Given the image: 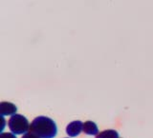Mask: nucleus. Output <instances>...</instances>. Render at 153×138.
Returning <instances> with one entry per match:
<instances>
[{"label":"nucleus","instance_id":"f257e3e1","mask_svg":"<svg viewBox=\"0 0 153 138\" xmlns=\"http://www.w3.org/2000/svg\"><path fill=\"white\" fill-rule=\"evenodd\" d=\"M30 132L40 138H54L56 135L57 128L54 120L46 116H38L33 120Z\"/></svg>","mask_w":153,"mask_h":138},{"label":"nucleus","instance_id":"f03ea898","mask_svg":"<svg viewBox=\"0 0 153 138\" xmlns=\"http://www.w3.org/2000/svg\"><path fill=\"white\" fill-rule=\"evenodd\" d=\"M8 126L13 134H23L30 130V125L26 117L21 114H13L9 119Z\"/></svg>","mask_w":153,"mask_h":138},{"label":"nucleus","instance_id":"7ed1b4c3","mask_svg":"<svg viewBox=\"0 0 153 138\" xmlns=\"http://www.w3.org/2000/svg\"><path fill=\"white\" fill-rule=\"evenodd\" d=\"M83 130V124L80 121L71 122L66 128V132L70 137H76Z\"/></svg>","mask_w":153,"mask_h":138},{"label":"nucleus","instance_id":"20e7f679","mask_svg":"<svg viewBox=\"0 0 153 138\" xmlns=\"http://www.w3.org/2000/svg\"><path fill=\"white\" fill-rule=\"evenodd\" d=\"M17 111V108L16 105L9 102H2L0 104V115L6 116V115H13L16 114Z\"/></svg>","mask_w":153,"mask_h":138},{"label":"nucleus","instance_id":"39448f33","mask_svg":"<svg viewBox=\"0 0 153 138\" xmlns=\"http://www.w3.org/2000/svg\"><path fill=\"white\" fill-rule=\"evenodd\" d=\"M82 131L88 135H98L99 130L97 125L92 121H86L83 124V130Z\"/></svg>","mask_w":153,"mask_h":138},{"label":"nucleus","instance_id":"423d86ee","mask_svg":"<svg viewBox=\"0 0 153 138\" xmlns=\"http://www.w3.org/2000/svg\"><path fill=\"white\" fill-rule=\"evenodd\" d=\"M96 138H120L119 133L114 130H107L99 133Z\"/></svg>","mask_w":153,"mask_h":138},{"label":"nucleus","instance_id":"0eeeda50","mask_svg":"<svg viewBox=\"0 0 153 138\" xmlns=\"http://www.w3.org/2000/svg\"><path fill=\"white\" fill-rule=\"evenodd\" d=\"M0 138H16V136L13 134V133H10V132H3L0 135Z\"/></svg>","mask_w":153,"mask_h":138},{"label":"nucleus","instance_id":"6e6552de","mask_svg":"<svg viewBox=\"0 0 153 138\" xmlns=\"http://www.w3.org/2000/svg\"><path fill=\"white\" fill-rule=\"evenodd\" d=\"M22 138H40V137H38L37 135L33 134V133H32V132H28V133H25Z\"/></svg>","mask_w":153,"mask_h":138}]
</instances>
